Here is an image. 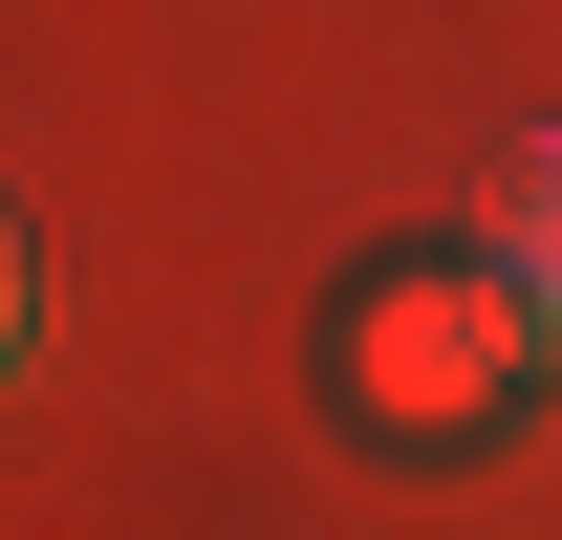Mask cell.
<instances>
[{"label": "cell", "mask_w": 562, "mask_h": 540, "mask_svg": "<svg viewBox=\"0 0 562 540\" xmlns=\"http://www.w3.org/2000/svg\"><path fill=\"white\" fill-rule=\"evenodd\" d=\"M476 260L519 281V325H541V368H562V131H519V173H497V216H476Z\"/></svg>", "instance_id": "obj_2"}, {"label": "cell", "mask_w": 562, "mask_h": 540, "mask_svg": "<svg viewBox=\"0 0 562 540\" xmlns=\"http://www.w3.org/2000/svg\"><path fill=\"white\" fill-rule=\"evenodd\" d=\"M0 368H22V216H0Z\"/></svg>", "instance_id": "obj_3"}, {"label": "cell", "mask_w": 562, "mask_h": 540, "mask_svg": "<svg viewBox=\"0 0 562 540\" xmlns=\"http://www.w3.org/2000/svg\"><path fill=\"white\" fill-rule=\"evenodd\" d=\"M541 390V325H519V281L454 238V260H390L347 303V410L368 432H497V410Z\"/></svg>", "instance_id": "obj_1"}]
</instances>
